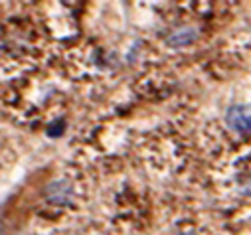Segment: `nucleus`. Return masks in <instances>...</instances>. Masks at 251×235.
<instances>
[{
  "instance_id": "f257e3e1",
  "label": "nucleus",
  "mask_w": 251,
  "mask_h": 235,
  "mask_svg": "<svg viewBox=\"0 0 251 235\" xmlns=\"http://www.w3.org/2000/svg\"><path fill=\"white\" fill-rule=\"evenodd\" d=\"M44 196L48 200V204L57 206V208H68L74 202V186L70 180H53L46 186Z\"/></svg>"
},
{
  "instance_id": "f03ea898",
  "label": "nucleus",
  "mask_w": 251,
  "mask_h": 235,
  "mask_svg": "<svg viewBox=\"0 0 251 235\" xmlns=\"http://www.w3.org/2000/svg\"><path fill=\"white\" fill-rule=\"evenodd\" d=\"M226 127L233 133H251V109L245 105H231L226 111Z\"/></svg>"
},
{
  "instance_id": "7ed1b4c3",
  "label": "nucleus",
  "mask_w": 251,
  "mask_h": 235,
  "mask_svg": "<svg viewBox=\"0 0 251 235\" xmlns=\"http://www.w3.org/2000/svg\"><path fill=\"white\" fill-rule=\"evenodd\" d=\"M198 36H200V32H198L196 26H180V28L172 30V32L166 36L164 44H166L170 49H182V47H186V46L194 44V42L198 40Z\"/></svg>"
},
{
  "instance_id": "20e7f679",
  "label": "nucleus",
  "mask_w": 251,
  "mask_h": 235,
  "mask_svg": "<svg viewBox=\"0 0 251 235\" xmlns=\"http://www.w3.org/2000/svg\"><path fill=\"white\" fill-rule=\"evenodd\" d=\"M66 129H68V123H66L64 119H55V121H51V123L48 125L46 133H48V137H51V139H59L61 135L66 133Z\"/></svg>"
},
{
  "instance_id": "39448f33",
  "label": "nucleus",
  "mask_w": 251,
  "mask_h": 235,
  "mask_svg": "<svg viewBox=\"0 0 251 235\" xmlns=\"http://www.w3.org/2000/svg\"><path fill=\"white\" fill-rule=\"evenodd\" d=\"M237 192H239L241 196H249V198H251V176H249V178H245L243 182L237 184Z\"/></svg>"
},
{
  "instance_id": "423d86ee",
  "label": "nucleus",
  "mask_w": 251,
  "mask_h": 235,
  "mask_svg": "<svg viewBox=\"0 0 251 235\" xmlns=\"http://www.w3.org/2000/svg\"><path fill=\"white\" fill-rule=\"evenodd\" d=\"M180 235H196V233H180Z\"/></svg>"
}]
</instances>
